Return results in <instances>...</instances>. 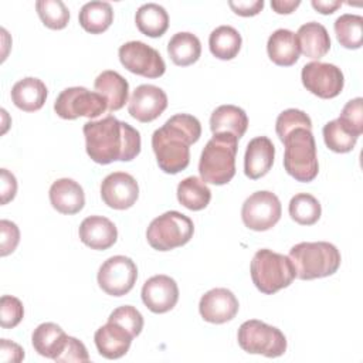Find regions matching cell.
I'll use <instances>...</instances> for the list:
<instances>
[{
  "label": "cell",
  "mask_w": 363,
  "mask_h": 363,
  "mask_svg": "<svg viewBox=\"0 0 363 363\" xmlns=\"http://www.w3.org/2000/svg\"><path fill=\"white\" fill-rule=\"evenodd\" d=\"M88 156L99 164L129 162L140 153V133L128 122L108 115L89 121L82 128Z\"/></svg>",
  "instance_id": "6da1fadb"
},
{
  "label": "cell",
  "mask_w": 363,
  "mask_h": 363,
  "mask_svg": "<svg viewBox=\"0 0 363 363\" xmlns=\"http://www.w3.org/2000/svg\"><path fill=\"white\" fill-rule=\"evenodd\" d=\"M201 136L199 119L189 113H177L152 135V149L159 167L169 174L184 170L190 163V145Z\"/></svg>",
  "instance_id": "7a4b0ae2"
},
{
  "label": "cell",
  "mask_w": 363,
  "mask_h": 363,
  "mask_svg": "<svg viewBox=\"0 0 363 363\" xmlns=\"http://www.w3.org/2000/svg\"><path fill=\"white\" fill-rule=\"evenodd\" d=\"M237 150V136L228 132L213 133V138L206 143L199 162L201 180L216 186L227 184L235 174Z\"/></svg>",
  "instance_id": "3957f363"
},
{
  "label": "cell",
  "mask_w": 363,
  "mask_h": 363,
  "mask_svg": "<svg viewBox=\"0 0 363 363\" xmlns=\"http://www.w3.org/2000/svg\"><path fill=\"white\" fill-rule=\"evenodd\" d=\"M289 259L299 279H316L335 274L340 267L339 250L326 241L299 242L289 250Z\"/></svg>",
  "instance_id": "277c9868"
},
{
  "label": "cell",
  "mask_w": 363,
  "mask_h": 363,
  "mask_svg": "<svg viewBox=\"0 0 363 363\" xmlns=\"http://www.w3.org/2000/svg\"><path fill=\"white\" fill-rule=\"evenodd\" d=\"M285 145L284 167L298 182H312L319 172L316 143L311 129L296 128L282 140Z\"/></svg>",
  "instance_id": "5b68a950"
},
{
  "label": "cell",
  "mask_w": 363,
  "mask_h": 363,
  "mask_svg": "<svg viewBox=\"0 0 363 363\" xmlns=\"http://www.w3.org/2000/svg\"><path fill=\"white\" fill-rule=\"evenodd\" d=\"M250 271L254 285L265 295H272L289 286L296 277L295 267L289 257L268 248L255 252Z\"/></svg>",
  "instance_id": "8992f818"
},
{
  "label": "cell",
  "mask_w": 363,
  "mask_h": 363,
  "mask_svg": "<svg viewBox=\"0 0 363 363\" xmlns=\"http://www.w3.org/2000/svg\"><path fill=\"white\" fill-rule=\"evenodd\" d=\"M193 221L183 213L170 210L152 220L146 231V238L152 248L157 251H170L187 244L193 237Z\"/></svg>",
  "instance_id": "52a82bcc"
},
{
  "label": "cell",
  "mask_w": 363,
  "mask_h": 363,
  "mask_svg": "<svg viewBox=\"0 0 363 363\" xmlns=\"http://www.w3.org/2000/svg\"><path fill=\"white\" fill-rule=\"evenodd\" d=\"M240 347L251 354L278 357L286 350V337L275 326L258 319L245 320L237 333Z\"/></svg>",
  "instance_id": "ba28073f"
},
{
  "label": "cell",
  "mask_w": 363,
  "mask_h": 363,
  "mask_svg": "<svg viewBox=\"0 0 363 363\" xmlns=\"http://www.w3.org/2000/svg\"><path fill=\"white\" fill-rule=\"evenodd\" d=\"M108 109L105 98L98 92H91L84 86H71L61 91L54 102L55 113L62 119H77L86 116L98 118Z\"/></svg>",
  "instance_id": "9c48e42d"
},
{
  "label": "cell",
  "mask_w": 363,
  "mask_h": 363,
  "mask_svg": "<svg viewBox=\"0 0 363 363\" xmlns=\"http://www.w3.org/2000/svg\"><path fill=\"white\" fill-rule=\"evenodd\" d=\"M281 201L268 190L252 193L242 204L241 218L245 227L254 231H267L281 218Z\"/></svg>",
  "instance_id": "30bf717a"
},
{
  "label": "cell",
  "mask_w": 363,
  "mask_h": 363,
  "mask_svg": "<svg viewBox=\"0 0 363 363\" xmlns=\"http://www.w3.org/2000/svg\"><path fill=\"white\" fill-rule=\"evenodd\" d=\"M119 61L132 74L145 78H159L166 71V64L153 47L142 41H128L119 47Z\"/></svg>",
  "instance_id": "8fae6325"
},
{
  "label": "cell",
  "mask_w": 363,
  "mask_h": 363,
  "mask_svg": "<svg viewBox=\"0 0 363 363\" xmlns=\"http://www.w3.org/2000/svg\"><path fill=\"white\" fill-rule=\"evenodd\" d=\"M136 264L125 255H113L108 258L98 271L99 288L112 296L126 295L136 282Z\"/></svg>",
  "instance_id": "7c38bea8"
},
{
  "label": "cell",
  "mask_w": 363,
  "mask_h": 363,
  "mask_svg": "<svg viewBox=\"0 0 363 363\" xmlns=\"http://www.w3.org/2000/svg\"><path fill=\"white\" fill-rule=\"evenodd\" d=\"M301 79L309 92L323 99L337 96L345 85V78L340 68L320 61L305 64L301 72Z\"/></svg>",
  "instance_id": "4fadbf2b"
},
{
  "label": "cell",
  "mask_w": 363,
  "mask_h": 363,
  "mask_svg": "<svg viewBox=\"0 0 363 363\" xmlns=\"http://www.w3.org/2000/svg\"><path fill=\"white\" fill-rule=\"evenodd\" d=\"M101 197L108 207L126 210L132 207L139 197L138 182L129 173L113 172L102 180Z\"/></svg>",
  "instance_id": "5bb4252c"
},
{
  "label": "cell",
  "mask_w": 363,
  "mask_h": 363,
  "mask_svg": "<svg viewBox=\"0 0 363 363\" xmlns=\"http://www.w3.org/2000/svg\"><path fill=\"white\" fill-rule=\"evenodd\" d=\"M167 108L166 92L150 84L139 85L133 92L128 104L129 115L139 122H152L159 118Z\"/></svg>",
  "instance_id": "9a60e30c"
},
{
  "label": "cell",
  "mask_w": 363,
  "mask_h": 363,
  "mask_svg": "<svg viewBox=\"0 0 363 363\" xmlns=\"http://www.w3.org/2000/svg\"><path fill=\"white\" fill-rule=\"evenodd\" d=\"M142 301L153 313L169 312L179 301L176 281L163 274L149 278L142 286Z\"/></svg>",
  "instance_id": "2e32d148"
},
{
  "label": "cell",
  "mask_w": 363,
  "mask_h": 363,
  "mask_svg": "<svg viewBox=\"0 0 363 363\" xmlns=\"http://www.w3.org/2000/svg\"><path fill=\"white\" fill-rule=\"evenodd\" d=\"M238 299L227 288H214L206 292L199 303V311L206 322L221 325L235 318Z\"/></svg>",
  "instance_id": "e0dca14e"
},
{
  "label": "cell",
  "mask_w": 363,
  "mask_h": 363,
  "mask_svg": "<svg viewBox=\"0 0 363 363\" xmlns=\"http://www.w3.org/2000/svg\"><path fill=\"white\" fill-rule=\"evenodd\" d=\"M275 157V146L272 140L267 136H257L251 139L247 145L244 156V173L251 180L261 179L265 176L272 164Z\"/></svg>",
  "instance_id": "ac0fdd59"
},
{
  "label": "cell",
  "mask_w": 363,
  "mask_h": 363,
  "mask_svg": "<svg viewBox=\"0 0 363 363\" xmlns=\"http://www.w3.org/2000/svg\"><path fill=\"white\" fill-rule=\"evenodd\" d=\"M79 240L92 250H108L116 242V225L104 216H89L78 228Z\"/></svg>",
  "instance_id": "d6986e66"
},
{
  "label": "cell",
  "mask_w": 363,
  "mask_h": 363,
  "mask_svg": "<svg viewBox=\"0 0 363 363\" xmlns=\"http://www.w3.org/2000/svg\"><path fill=\"white\" fill-rule=\"evenodd\" d=\"M133 336L121 325L115 322H106V325L96 329L94 335L95 346L101 356L106 359H119L130 347Z\"/></svg>",
  "instance_id": "ffe728a7"
},
{
  "label": "cell",
  "mask_w": 363,
  "mask_h": 363,
  "mask_svg": "<svg viewBox=\"0 0 363 363\" xmlns=\"http://www.w3.org/2000/svg\"><path fill=\"white\" fill-rule=\"evenodd\" d=\"M50 203L61 214H77L84 208L85 194L79 183L64 177L51 184Z\"/></svg>",
  "instance_id": "44dd1931"
},
{
  "label": "cell",
  "mask_w": 363,
  "mask_h": 363,
  "mask_svg": "<svg viewBox=\"0 0 363 363\" xmlns=\"http://www.w3.org/2000/svg\"><path fill=\"white\" fill-rule=\"evenodd\" d=\"M94 88L98 94H101L106 104H108V111H119L123 108V105L128 102L129 96V84L128 81L116 71H102L95 82Z\"/></svg>",
  "instance_id": "7402d4cb"
},
{
  "label": "cell",
  "mask_w": 363,
  "mask_h": 363,
  "mask_svg": "<svg viewBox=\"0 0 363 363\" xmlns=\"http://www.w3.org/2000/svg\"><path fill=\"white\" fill-rule=\"evenodd\" d=\"M47 94V86L41 79L27 77L13 85L11 101L18 109L24 112H34L43 108Z\"/></svg>",
  "instance_id": "603a6c76"
},
{
  "label": "cell",
  "mask_w": 363,
  "mask_h": 363,
  "mask_svg": "<svg viewBox=\"0 0 363 363\" xmlns=\"http://www.w3.org/2000/svg\"><path fill=\"white\" fill-rule=\"evenodd\" d=\"M295 35L299 44V51L311 60L325 57L330 48L329 33L320 23H306L299 27Z\"/></svg>",
  "instance_id": "cb8c5ba5"
},
{
  "label": "cell",
  "mask_w": 363,
  "mask_h": 363,
  "mask_svg": "<svg viewBox=\"0 0 363 363\" xmlns=\"http://www.w3.org/2000/svg\"><path fill=\"white\" fill-rule=\"evenodd\" d=\"M267 51L271 61L281 67L294 65L301 52L295 33L286 28H278L269 35Z\"/></svg>",
  "instance_id": "d4e9b609"
},
{
  "label": "cell",
  "mask_w": 363,
  "mask_h": 363,
  "mask_svg": "<svg viewBox=\"0 0 363 363\" xmlns=\"http://www.w3.org/2000/svg\"><path fill=\"white\" fill-rule=\"evenodd\" d=\"M248 128V118L244 109L235 105H221L210 116V129L213 133L228 132L238 139L244 136Z\"/></svg>",
  "instance_id": "484cf974"
},
{
  "label": "cell",
  "mask_w": 363,
  "mask_h": 363,
  "mask_svg": "<svg viewBox=\"0 0 363 363\" xmlns=\"http://www.w3.org/2000/svg\"><path fill=\"white\" fill-rule=\"evenodd\" d=\"M68 335L52 322L38 325L31 336L34 350L48 359H55L64 349Z\"/></svg>",
  "instance_id": "4316f807"
},
{
  "label": "cell",
  "mask_w": 363,
  "mask_h": 363,
  "mask_svg": "<svg viewBox=\"0 0 363 363\" xmlns=\"http://www.w3.org/2000/svg\"><path fill=\"white\" fill-rule=\"evenodd\" d=\"M167 54L176 65L187 67L200 58L201 43L197 35L187 31H180L169 40Z\"/></svg>",
  "instance_id": "83f0119b"
},
{
  "label": "cell",
  "mask_w": 363,
  "mask_h": 363,
  "mask_svg": "<svg viewBox=\"0 0 363 363\" xmlns=\"http://www.w3.org/2000/svg\"><path fill=\"white\" fill-rule=\"evenodd\" d=\"M135 23L142 34L156 38L167 31L169 14L162 6L156 3H146L136 10Z\"/></svg>",
  "instance_id": "f1b7e54d"
},
{
  "label": "cell",
  "mask_w": 363,
  "mask_h": 363,
  "mask_svg": "<svg viewBox=\"0 0 363 363\" xmlns=\"http://www.w3.org/2000/svg\"><path fill=\"white\" fill-rule=\"evenodd\" d=\"M81 27L91 34H101L109 28L113 21L112 6L106 1L85 3L78 14Z\"/></svg>",
  "instance_id": "f546056e"
},
{
  "label": "cell",
  "mask_w": 363,
  "mask_h": 363,
  "mask_svg": "<svg viewBox=\"0 0 363 363\" xmlns=\"http://www.w3.org/2000/svg\"><path fill=\"white\" fill-rule=\"evenodd\" d=\"M241 34L231 26L214 28L208 37L211 54L218 60H233L241 50Z\"/></svg>",
  "instance_id": "4dcf8cb0"
},
{
  "label": "cell",
  "mask_w": 363,
  "mask_h": 363,
  "mask_svg": "<svg viewBox=\"0 0 363 363\" xmlns=\"http://www.w3.org/2000/svg\"><path fill=\"white\" fill-rule=\"evenodd\" d=\"M177 200L186 208L199 211L208 206L211 200V190L201 179L190 176L179 183Z\"/></svg>",
  "instance_id": "1f68e13d"
},
{
  "label": "cell",
  "mask_w": 363,
  "mask_h": 363,
  "mask_svg": "<svg viewBox=\"0 0 363 363\" xmlns=\"http://www.w3.org/2000/svg\"><path fill=\"white\" fill-rule=\"evenodd\" d=\"M335 34L340 45L357 50L363 41V17L359 14H342L335 21Z\"/></svg>",
  "instance_id": "d6a6232c"
},
{
  "label": "cell",
  "mask_w": 363,
  "mask_h": 363,
  "mask_svg": "<svg viewBox=\"0 0 363 363\" xmlns=\"http://www.w3.org/2000/svg\"><path fill=\"white\" fill-rule=\"evenodd\" d=\"M289 216L301 225L315 224L322 214L320 203L309 193H298L289 201Z\"/></svg>",
  "instance_id": "836d02e7"
},
{
  "label": "cell",
  "mask_w": 363,
  "mask_h": 363,
  "mask_svg": "<svg viewBox=\"0 0 363 363\" xmlns=\"http://www.w3.org/2000/svg\"><path fill=\"white\" fill-rule=\"evenodd\" d=\"M325 145L336 153H347L353 150L357 136L352 133L339 119H333L323 126Z\"/></svg>",
  "instance_id": "e575fe53"
},
{
  "label": "cell",
  "mask_w": 363,
  "mask_h": 363,
  "mask_svg": "<svg viewBox=\"0 0 363 363\" xmlns=\"http://www.w3.org/2000/svg\"><path fill=\"white\" fill-rule=\"evenodd\" d=\"M35 9L43 24L51 30H62L69 21V10L61 0H38Z\"/></svg>",
  "instance_id": "d590c367"
},
{
  "label": "cell",
  "mask_w": 363,
  "mask_h": 363,
  "mask_svg": "<svg viewBox=\"0 0 363 363\" xmlns=\"http://www.w3.org/2000/svg\"><path fill=\"white\" fill-rule=\"evenodd\" d=\"M296 128L312 129V121L303 111L289 108L278 115L275 122V130L281 142Z\"/></svg>",
  "instance_id": "8d00e7d4"
},
{
  "label": "cell",
  "mask_w": 363,
  "mask_h": 363,
  "mask_svg": "<svg viewBox=\"0 0 363 363\" xmlns=\"http://www.w3.org/2000/svg\"><path fill=\"white\" fill-rule=\"evenodd\" d=\"M109 322H115L123 326L133 337H136L143 329V316L142 313L130 305H123L113 309L108 318Z\"/></svg>",
  "instance_id": "74e56055"
},
{
  "label": "cell",
  "mask_w": 363,
  "mask_h": 363,
  "mask_svg": "<svg viewBox=\"0 0 363 363\" xmlns=\"http://www.w3.org/2000/svg\"><path fill=\"white\" fill-rule=\"evenodd\" d=\"M24 316L21 301L11 295H3L0 299V325L3 329L16 328Z\"/></svg>",
  "instance_id": "f35d334b"
},
{
  "label": "cell",
  "mask_w": 363,
  "mask_h": 363,
  "mask_svg": "<svg viewBox=\"0 0 363 363\" xmlns=\"http://www.w3.org/2000/svg\"><path fill=\"white\" fill-rule=\"evenodd\" d=\"M357 138L363 132V99L360 96L350 99L342 109L340 116L337 118Z\"/></svg>",
  "instance_id": "ab89813d"
},
{
  "label": "cell",
  "mask_w": 363,
  "mask_h": 363,
  "mask_svg": "<svg viewBox=\"0 0 363 363\" xmlns=\"http://www.w3.org/2000/svg\"><path fill=\"white\" fill-rule=\"evenodd\" d=\"M0 255L6 257L11 254L20 242L18 227L9 220H0Z\"/></svg>",
  "instance_id": "60d3db41"
},
{
  "label": "cell",
  "mask_w": 363,
  "mask_h": 363,
  "mask_svg": "<svg viewBox=\"0 0 363 363\" xmlns=\"http://www.w3.org/2000/svg\"><path fill=\"white\" fill-rule=\"evenodd\" d=\"M55 362H89V354L85 345L77 337L68 336L62 352L54 359Z\"/></svg>",
  "instance_id": "b9f144b4"
},
{
  "label": "cell",
  "mask_w": 363,
  "mask_h": 363,
  "mask_svg": "<svg viewBox=\"0 0 363 363\" xmlns=\"http://www.w3.org/2000/svg\"><path fill=\"white\" fill-rule=\"evenodd\" d=\"M24 359V350L20 345L9 340L0 339V362L1 363H18Z\"/></svg>",
  "instance_id": "7bdbcfd3"
},
{
  "label": "cell",
  "mask_w": 363,
  "mask_h": 363,
  "mask_svg": "<svg viewBox=\"0 0 363 363\" xmlns=\"http://www.w3.org/2000/svg\"><path fill=\"white\" fill-rule=\"evenodd\" d=\"M0 194H1V204H7L10 200L14 199L17 193V180L13 173L7 169L0 170Z\"/></svg>",
  "instance_id": "ee69618b"
},
{
  "label": "cell",
  "mask_w": 363,
  "mask_h": 363,
  "mask_svg": "<svg viewBox=\"0 0 363 363\" xmlns=\"http://www.w3.org/2000/svg\"><path fill=\"white\" fill-rule=\"evenodd\" d=\"M228 6L231 10L242 17H251L258 14L264 9V1L262 0H238V1H228Z\"/></svg>",
  "instance_id": "f6af8a7d"
},
{
  "label": "cell",
  "mask_w": 363,
  "mask_h": 363,
  "mask_svg": "<svg viewBox=\"0 0 363 363\" xmlns=\"http://www.w3.org/2000/svg\"><path fill=\"white\" fill-rule=\"evenodd\" d=\"M299 0H272L271 7L278 14H291L296 7H299Z\"/></svg>",
  "instance_id": "bcb514c9"
},
{
  "label": "cell",
  "mask_w": 363,
  "mask_h": 363,
  "mask_svg": "<svg viewBox=\"0 0 363 363\" xmlns=\"http://www.w3.org/2000/svg\"><path fill=\"white\" fill-rule=\"evenodd\" d=\"M311 4L320 14H332L342 6L340 1H335V0H329V1L328 0H312Z\"/></svg>",
  "instance_id": "7dc6e473"
}]
</instances>
